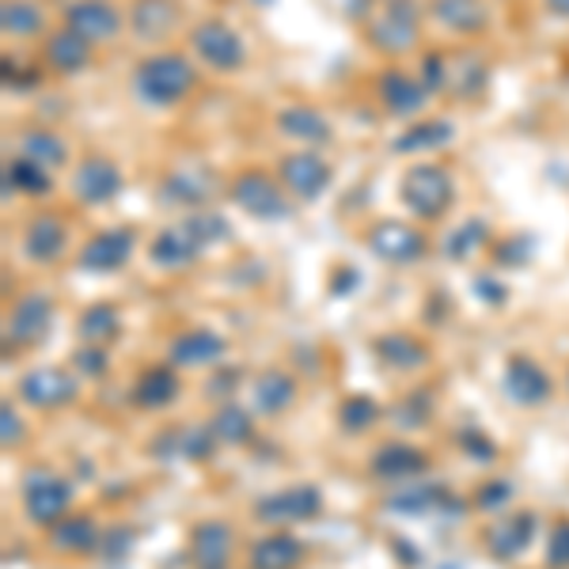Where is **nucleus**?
Here are the masks:
<instances>
[{
  "mask_svg": "<svg viewBox=\"0 0 569 569\" xmlns=\"http://www.w3.org/2000/svg\"><path fill=\"white\" fill-rule=\"evenodd\" d=\"M228 236L232 232H228L224 217L198 209V213L182 217L176 224L163 228V232H156V240L149 243V259L160 270H182V266L198 262L213 243H224Z\"/></svg>",
  "mask_w": 569,
  "mask_h": 569,
  "instance_id": "obj_1",
  "label": "nucleus"
},
{
  "mask_svg": "<svg viewBox=\"0 0 569 569\" xmlns=\"http://www.w3.org/2000/svg\"><path fill=\"white\" fill-rule=\"evenodd\" d=\"M194 84H198V66L187 53L176 50H160L141 58L133 66V80H130L133 96L144 107H179L194 91Z\"/></svg>",
  "mask_w": 569,
  "mask_h": 569,
  "instance_id": "obj_2",
  "label": "nucleus"
},
{
  "mask_svg": "<svg viewBox=\"0 0 569 569\" xmlns=\"http://www.w3.org/2000/svg\"><path fill=\"white\" fill-rule=\"evenodd\" d=\"M399 201L415 220H445L456 201V182L440 163H415L399 179Z\"/></svg>",
  "mask_w": 569,
  "mask_h": 569,
  "instance_id": "obj_3",
  "label": "nucleus"
},
{
  "mask_svg": "<svg viewBox=\"0 0 569 569\" xmlns=\"http://www.w3.org/2000/svg\"><path fill=\"white\" fill-rule=\"evenodd\" d=\"M369 46L391 58H402L418 46V4L415 0H380L365 23Z\"/></svg>",
  "mask_w": 569,
  "mask_h": 569,
  "instance_id": "obj_4",
  "label": "nucleus"
},
{
  "mask_svg": "<svg viewBox=\"0 0 569 569\" xmlns=\"http://www.w3.org/2000/svg\"><path fill=\"white\" fill-rule=\"evenodd\" d=\"M20 490H23V512H27V520H31V525L53 528L58 520L69 517L72 482L61 479V475L50 471V467H34V471H27Z\"/></svg>",
  "mask_w": 569,
  "mask_h": 569,
  "instance_id": "obj_5",
  "label": "nucleus"
},
{
  "mask_svg": "<svg viewBox=\"0 0 569 569\" xmlns=\"http://www.w3.org/2000/svg\"><path fill=\"white\" fill-rule=\"evenodd\" d=\"M228 198H232L236 209H243V213L254 220H281V217H289V209H292L289 190L259 168H243L240 176H232Z\"/></svg>",
  "mask_w": 569,
  "mask_h": 569,
  "instance_id": "obj_6",
  "label": "nucleus"
},
{
  "mask_svg": "<svg viewBox=\"0 0 569 569\" xmlns=\"http://www.w3.org/2000/svg\"><path fill=\"white\" fill-rule=\"evenodd\" d=\"M190 50L201 66L217 69V72H236L247 61V42L236 27H228L224 20H201L190 31Z\"/></svg>",
  "mask_w": 569,
  "mask_h": 569,
  "instance_id": "obj_7",
  "label": "nucleus"
},
{
  "mask_svg": "<svg viewBox=\"0 0 569 569\" xmlns=\"http://www.w3.org/2000/svg\"><path fill=\"white\" fill-rule=\"evenodd\" d=\"M365 247H369L376 259H383L391 266H410V262L426 259L429 240L418 224H402V220H376L369 232H365Z\"/></svg>",
  "mask_w": 569,
  "mask_h": 569,
  "instance_id": "obj_8",
  "label": "nucleus"
},
{
  "mask_svg": "<svg viewBox=\"0 0 569 569\" xmlns=\"http://www.w3.org/2000/svg\"><path fill=\"white\" fill-rule=\"evenodd\" d=\"M53 323V300L46 292H23L4 319V346L8 350H31L34 342H42L50 335Z\"/></svg>",
  "mask_w": 569,
  "mask_h": 569,
  "instance_id": "obj_9",
  "label": "nucleus"
},
{
  "mask_svg": "<svg viewBox=\"0 0 569 569\" xmlns=\"http://www.w3.org/2000/svg\"><path fill=\"white\" fill-rule=\"evenodd\" d=\"M278 179L297 201H316L319 194H327L335 168L319 152H284L278 160Z\"/></svg>",
  "mask_w": 569,
  "mask_h": 569,
  "instance_id": "obj_10",
  "label": "nucleus"
},
{
  "mask_svg": "<svg viewBox=\"0 0 569 569\" xmlns=\"http://www.w3.org/2000/svg\"><path fill=\"white\" fill-rule=\"evenodd\" d=\"M69 187L80 206H107V201L122 194V168L114 160H107V156H88V160L77 163Z\"/></svg>",
  "mask_w": 569,
  "mask_h": 569,
  "instance_id": "obj_11",
  "label": "nucleus"
},
{
  "mask_svg": "<svg viewBox=\"0 0 569 569\" xmlns=\"http://www.w3.org/2000/svg\"><path fill=\"white\" fill-rule=\"evenodd\" d=\"M20 399L34 410H61L80 399V380L66 369H31L20 380Z\"/></svg>",
  "mask_w": 569,
  "mask_h": 569,
  "instance_id": "obj_12",
  "label": "nucleus"
},
{
  "mask_svg": "<svg viewBox=\"0 0 569 569\" xmlns=\"http://www.w3.org/2000/svg\"><path fill=\"white\" fill-rule=\"evenodd\" d=\"M66 23L69 31H77L80 39H88L91 46H103V42H114L118 34H122V12H118L114 4H107V0H72L66 8Z\"/></svg>",
  "mask_w": 569,
  "mask_h": 569,
  "instance_id": "obj_13",
  "label": "nucleus"
},
{
  "mask_svg": "<svg viewBox=\"0 0 569 569\" xmlns=\"http://www.w3.org/2000/svg\"><path fill=\"white\" fill-rule=\"evenodd\" d=\"M501 388L517 407H543L550 399V391H555V383H550V376L539 361H531L525 353H512L509 361H505Z\"/></svg>",
  "mask_w": 569,
  "mask_h": 569,
  "instance_id": "obj_14",
  "label": "nucleus"
},
{
  "mask_svg": "<svg viewBox=\"0 0 569 569\" xmlns=\"http://www.w3.org/2000/svg\"><path fill=\"white\" fill-rule=\"evenodd\" d=\"M217 194V176L201 163H187L160 179V206L176 209H201Z\"/></svg>",
  "mask_w": 569,
  "mask_h": 569,
  "instance_id": "obj_15",
  "label": "nucleus"
},
{
  "mask_svg": "<svg viewBox=\"0 0 569 569\" xmlns=\"http://www.w3.org/2000/svg\"><path fill=\"white\" fill-rule=\"evenodd\" d=\"M319 509H323L319 486H289V490H278L254 505V517L262 525H300V520L316 517Z\"/></svg>",
  "mask_w": 569,
  "mask_h": 569,
  "instance_id": "obj_16",
  "label": "nucleus"
},
{
  "mask_svg": "<svg viewBox=\"0 0 569 569\" xmlns=\"http://www.w3.org/2000/svg\"><path fill=\"white\" fill-rule=\"evenodd\" d=\"M133 247H137L133 228H103V232H96L80 247L77 262L91 273H114L133 259Z\"/></svg>",
  "mask_w": 569,
  "mask_h": 569,
  "instance_id": "obj_17",
  "label": "nucleus"
},
{
  "mask_svg": "<svg viewBox=\"0 0 569 569\" xmlns=\"http://www.w3.org/2000/svg\"><path fill=\"white\" fill-rule=\"evenodd\" d=\"M23 259L34 266H53L61 262V254L69 251V224L58 213H39L27 220L23 228Z\"/></svg>",
  "mask_w": 569,
  "mask_h": 569,
  "instance_id": "obj_18",
  "label": "nucleus"
},
{
  "mask_svg": "<svg viewBox=\"0 0 569 569\" xmlns=\"http://www.w3.org/2000/svg\"><path fill=\"white\" fill-rule=\"evenodd\" d=\"M376 96H380V103H383V110H388V114H395V118H415V114H421V107H426L429 88L421 84L415 72L391 66V69L380 72V80H376Z\"/></svg>",
  "mask_w": 569,
  "mask_h": 569,
  "instance_id": "obj_19",
  "label": "nucleus"
},
{
  "mask_svg": "<svg viewBox=\"0 0 569 569\" xmlns=\"http://www.w3.org/2000/svg\"><path fill=\"white\" fill-rule=\"evenodd\" d=\"M536 512H512V517H501L498 525L486 528L482 547L493 562H517L528 550V543L536 539Z\"/></svg>",
  "mask_w": 569,
  "mask_h": 569,
  "instance_id": "obj_20",
  "label": "nucleus"
},
{
  "mask_svg": "<svg viewBox=\"0 0 569 569\" xmlns=\"http://www.w3.org/2000/svg\"><path fill=\"white\" fill-rule=\"evenodd\" d=\"M224 353H228V342L209 327L182 330V335L171 338V346H168L171 365H179V369H206V365L220 361Z\"/></svg>",
  "mask_w": 569,
  "mask_h": 569,
  "instance_id": "obj_21",
  "label": "nucleus"
},
{
  "mask_svg": "<svg viewBox=\"0 0 569 569\" xmlns=\"http://www.w3.org/2000/svg\"><path fill=\"white\" fill-rule=\"evenodd\" d=\"M232 528L220 525V520H201L190 531V562L198 569H228L232 562Z\"/></svg>",
  "mask_w": 569,
  "mask_h": 569,
  "instance_id": "obj_22",
  "label": "nucleus"
},
{
  "mask_svg": "<svg viewBox=\"0 0 569 569\" xmlns=\"http://www.w3.org/2000/svg\"><path fill=\"white\" fill-rule=\"evenodd\" d=\"M369 467L376 479H418V475H426L429 456L421 448L407 445V440H388V445H380L372 452Z\"/></svg>",
  "mask_w": 569,
  "mask_h": 569,
  "instance_id": "obj_23",
  "label": "nucleus"
},
{
  "mask_svg": "<svg viewBox=\"0 0 569 569\" xmlns=\"http://www.w3.org/2000/svg\"><path fill=\"white\" fill-rule=\"evenodd\" d=\"M429 16L452 34L475 39L490 27V8L482 0H429Z\"/></svg>",
  "mask_w": 569,
  "mask_h": 569,
  "instance_id": "obj_24",
  "label": "nucleus"
},
{
  "mask_svg": "<svg viewBox=\"0 0 569 569\" xmlns=\"http://www.w3.org/2000/svg\"><path fill=\"white\" fill-rule=\"evenodd\" d=\"M91 46L88 39H80L77 31H69V27H61V31L46 34V66H50L58 77H77V72H84L91 66Z\"/></svg>",
  "mask_w": 569,
  "mask_h": 569,
  "instance_id": "obj_25",
  "label": "nucleus"
},
{
  "mask_svg": "<svg viewBox=\"0 0 569 569\" xmlns=\"http://www.w3.org/2000/svg\"><path fill=\"white\" fill-rule=\"evenodd\" d=\"M179 23V0H133L130 31L141 42H163Z\"/></svg>",
  "mask_w": 569,
  "mask_h": 569,
  "instance_id": "obj_26",
  "label": "nucleus"
},
{
  "mask_svg": "<svg viewBox=\"0 0 569 569\" xmlns=\"http://www.w3.org/2000/svg\"><path fill=\"white\" fill-rule=\"evenodd\" d=\"M273 126H278L281 137H289V141H300V144H327L330 137V122L323 114H319L316 107L308 103H292V107H281L278 118H273Z\"/></svg>",
  "mask_w": 569,
  "mask_h": 569,
  "instance_id": "obj_27",
  "label": "nucleus"
},
{
  "mask_svg": "<svg viewBox=\"0 0 569 569\" xmlns=\"http://www.w3.org/2000/svg\"><path fill=\"white\" fill-rule=\"evenodd\" d=\"M297 402V380L281 369L262 372L259 380L251 383V410L262 418H278Z\"/></svg>",
  "mask_w": 569,
  "mask_h": 569,
  "instance_id": "obj_28",
  "label": "nucleus"
},
{
  "mask_svg": "<svg viewBox=\"0 0 569 569\" xmlns=\"http://www.w3.org/2000/svg\"><path fill=\"white\" fill-rule=\"evenodd\" d=\"M372 353L380 357L388 369H399V372H418L429 365V346L415 335H402V330H391V335L376 338Z\"/></svg>",
  "mask_w": 569,
  "mask_h": 569,
  "instance_id": "obj_29",
  "label": "nucleus"
},
{
  "mask_svg": "<svg viewBox=\"0 0 569 569\" xmlns=\"http://www.w3.org/2000/svg\"><path fill=\"white\" fill-rule=\"evenodd\" d=\"M182 383L176 369H168V365H152V369H144L141 376H137L133 383V407L141 410H163L171 407V402L179 399Z\"/></svg>",
  "mask_w": 569,
  "mask_h": 569,
  "instance_id": "obj_30",
  "label": "nucleus"
},
{
  "mask_svg": "<svg viewBox=\"0 0 569 569\" xmlns=\"http://www.w3.org/2000/svg\"><path fill=\"white\" fill-rule=\"evenodd\" d=\"M300 562H305V547H300L297 536H284V531L262 536L259 543H251V555H247L251 569H297Z\"/></svg>",
  "mask_w": 569,
  "mask_h": 569,
  "instance_id": "obj_31",
  "label": "nucleus"
},
{
  "mask_svg": "<svg viewBox=\"0 0 569 569\" xmlns=\"http://www.w3.org/2000/svg\"><path fill=\"white\" fill-rule=\"evenodd\" d=\"M209 429H213V437L220 445H232V448H243L254 440V410L240 407V402L224 399L220 407L213 410V418H209Z\"/></svg>",
  "mask_w": 569,
  "mask_h": 569,
  "instance_id": "obj_32",
  "label": "nucleus"
},
{
  "mask_svg": "<svg viewBox=\"0 0 569 569\" xmlns=\"http://www.w3.org/2000/svg\"><path fill=\"white\" fill-rule=\"evenodd\" d=\"M4 190L8 194H23V198H46L53 190V176L50 168H42V163L27 160V156H12V160L4 163Z\"/></svg>",
  "mask_w": 569,
  "mask_h": 569,
  "instance_id": "obj_33",
  "label": "nucleus"
},
{
  "mask_svg": "<svg viewBox=\"0 0 569 569\" xmlns=\"http://www.w3.org/2000/svg\"><path fill=\"white\" fill-rule=\"evenodd\" d=\"M99 539H103V531H99L96 520L84 517V512L58 520V525L50 528V543L58 550H66V555H91V550L99 547Z\"/></svg>",
  "mask_w": 569,
  "mask_h": 569,
  "instance_id": "obj_34",
  "label": "nucleus"
},
{
  "mask_svg": "<svg viewBox=\"0 0 569 569\" xmlns=\"http://www.w3.org/2000/svg\"><path fill=\"white\" fill-rule=\"evenodd\" d=\"M20 156L42 163V168H50V171H58L69 163V144H66V137L53 133V130H27L20 137Z\"/></svg>",
  "mask_w": 569,
  "mask_h": 569,
  "instance_id": "obj_35",
  "label": "nucleus"
},
{
  "mask_svg": "<svg viewBox=\"0 0 569 569\" xmlns=\"http://www.w3.org/2000/svg\"><path fill=\"white\" fill-rule=\"evenodd\" d=\"M0 27H4L8 39H34L46 27L42 4L39 0H4V8H0Z\"/></svg>",
  "mask_w": 569,
  "mask_h": 569,
  "instance_id": "obj_36",
  "label": "nucleus"
},
{
  "mask_svg": "<svg viewBox=\"0 0 569 569\" xmlns=\"http://www.w3.org/2000/svg\"><path fill=\"white\" fill-rule=\"evenodd\" d=\"M77 335L84 346H110L122 335V316L114 305H91L77 323Z\"/></svg>",
  "mask_w": 569,
  "mask_h": 569,
  "instance_id": "obj_37",
  "label": "nucleus"
},
{
  "mask_svg": "<svg viewBox=\"0 0 569 569\" xmlns=\"http://www.w3.org/2000/svg\"><path fill=\"white\" fill-rule=\"evenodd\" d=\"M452 141V122H440V118H433V122H415L402 137H395V152L402 156H415V152H433L440 149V144Z\"/></svg>",
  "mask_w": 569,
  "mask_h": 569,
  "instance_id": "obj_38",
  "label": "nucleus"
},
{
  "mask_svg": "<svg viewBox=\"0 0 569 569\" xmlns=\"http://www.w3.org/2000/svg\"><path fill=\"white\" fill-rule=\"evenodd\" d=\"M440 501H445V490L433 482H421V486H407V490L391 493V498L383 501V509L399 512V517H421V512H429V509H440Z\"/></svg>",
  "mask_w": 569,
  "mask_h": 569,
  "instance_id": "obj_39",
  "label": "nucleus"
},
{
  "mask_svg": "<svg viewBox=\"0 0 569 569\" xmlns=\"http://www.w3.org/2000/svg\"><path fill=\"white\" fill-rule=\"evenodd\" d=\"M486 243H490V224H486L482 217H475V220H467V224H460L452 236H448L445 254L452 262H463V259H471V254H479Z\"/></svg>",
  "mask_w": 569,
  "mask_h": 569,
  "instance_id": "obj_40",
  "label": "nucleus"
},
{
  "mask_svg": "<svg viewBox=\"0 0 569 569\" xmlns=\"http://www.w3.org/2000/svg\"><path fill=\"white\" fill-rule=\"evenodd\" d=\"M376 421H380V402H372L369 395H350V399L342 402V410H338V426H342L346 433H365Z\"/></svg>",
  "mask_w": 569,
  "mask_h": 569,
  "instance_id": "obj_41",
  "label": "nucleus"
},
{
  "mask_svg": "<svg viewBox=\"0 0 569 569\" xmlns=\"http://www.w3.org/2000/svg\"><path fill=\"white\" fill-rule=\"evenodd\" d=\"M96 550H99V562L103 566H122L133 550V528L130 525H110Z\"/></svg>",
  "mask_w": 569,
  "mask_h": 569,
  "instance_id": "obj_42",
  "label": "nucleus"
},
{
  "mask_svg": "<svg viewBox=\"0 0 569 569\" xmlns=\"http://www.w3.org/2000/svg\"><path fill=\"white\" fill-rule=\"evenodd\" d=\"M429 391H415V395H407V399L399 402V407L391 410V421L399 429H421L429 418H433V407H429Z\"/></svg>",
  "mask_w": 569,
  "mask_h": 569,
  "instance_id": "obj_43",
  "label": "nucleus"
},
{
  "mask_svg": "<svg viewBox=\"0 0 569 569\" xmlns=\"http://www.w3.org/2000/svg\"><path fill=\"white\" fill-rule=\"evenodd\" d=\"M220 440L213 437V429H182L179 433V448H182V460H194V463H206L209 456L217 452Z\"/></svg>",
  "mask_w": 569,
  "mask_h": 569,
  "instance_id": "obj_44",
  "label": "nucleus"
},
{
  "mask_svg": "<svg viewBox=\"0 0 569 569\" xmlns=\"http://www.w3.org/2000/svg\"><path fill=\"white\" fill-rule=\"evenodd\" d=\"M107 369H110L107 346H77V353H72V372L84 376V380H99V376H107Z\"/></svg>",
  "mask_w": 569,
  "mask_h": 569,
  "instance_id": "obj_45",
  "label": "nucleus"
},
{
  "mask_svg": "<svg viewBox=\"0 0 569 569\" xmlns=\"http://www.w3.org/2000/svg\"><path fill=\"white\" fill-rule=\"evenodd\" d=\"M512 498V482H505V479H486L479 490H475V498L471 505L479 512H501L505 505H509Z\"/></svg>",
  "mask_w": 569,
  "mask_h": 569,
  "instance_id": "obj_46",
  "label": "nucleus"
},
{
  "mask_svg": "<svg viewBox=\"0 0 569 569\" xmlns=\"http://www.w3.org/2000/svg\"><path fill=\"white\" fill-rule=\"evenodd\" d=\"M493 259H498V266H528L531 262V251H536V240L531 236H505V240L493 247Z\"/></svg>",
  "mask_w": 569,
  "mask_h": 569,
  "instance_id": "obj_47",
  "label": "nucleus"
},
{
  "mask_svg": "<svg viewBox=\"0 0 569 569\" xmlns=\"http://www.w3.org/2000/svg\"><path fill=\"white\" fill-rule=\"evenodd\" d=\"M456 440H460V448L471 456V460H479V463L498 460V445H493L486 433H479V429H460V437H456Z\"/></svg>",
  "mask_w": 569,
  "mask_h": 569,
  "instance_id": "obj_48",
  "label": "nucleus"
},
{
  "mask_svg": "<svg viewBox=\"0 0 569 569\" xmlns=\"http://www.w3.org/2000/svg\"><path fill=\"white\" fill-rule=\"evenodd\" d=\"M547 566L550 569H569V520H562V525L555 528V536H550Z\"/></svg>",
  "mask_w": 569,
  "mask_h": 569,
  "instance_id": "obj_49",
  "label": "nucleus"
},
{
  "mask_svg": "<svg viewBox=\"0 0 569 569\" xmlns=\"http://www.w3.org/2000/svg\"><path fill=\"white\" fill-rule=\"evenodd\" d=\"M0 440H4V448H16L23 440V421L16 415V402L0 407Z\"/></svg>",
  "mask_w": 569,
  "mask_h": 569,
  "instance_id": "obj_50",
  "label": "nucleus"
},
{
  "mask_svg": "<svg viewBox=\"0 0 569 569\" xmlns=\"http://www.w3.org/2000/svg\"><path fill=\"white\" fill-rule=\"evenodd\" d=\"M421 84H426L429 91L445 88L448 84V61L440 58V53H426V61H421Z\"/></svg>",
  "mask_w": 569,
  "mask_h": 569,
  "instance_id": "obj_51",
  "label": "nucleus"
},
{
  "mask_svg": "<svg viewBox=\"0 0 569 569\" xmlns=\"http://www.w3.org/2000/svg\"><path fill=\"white\" fill-rule=\"evenodd\" d=\"M475 292H479L486 305H493V308L505 305V289L493 278H479V281H475Z\"/></svg>",
  "mask_w": 569,
  "mask_h": 569,
  "instance_id": "obj_52",
  "label": "nucleus"
},
{
  "mask_svg": "<svg viewBox=\"0 0 569 569\" xmlns=\"http://www.w3.org/2000/svg\"><path fill=\"white\" fill-rule=\"evenodd\" d=\"M395 555H399V566H421V550L415 543H407V539H391Z\"/></svg>",
  "mask_w": 569,
  "mask_h": 569,
  "instance_id": "obj_53",
  "label": "nucleus"
},
{
  "mask_svg": "<svg viewBox=\"0 0 569 569\" xmlns=\"http://www.w3.org/2000/svg\"><path fill=\"white\" fill-rule=\"evenodd\" d=\"M220 376V380H213V383H209V391H220V388H228V391H232L236 388V376H240V372H217Z\"/></svg>",
  "mask_w": 569,
  "mask_h": 569,
  "instance_id": "obj_54",
  "label": "nucleus"
},
{
  "mask_svg": "<svg viewBox=\"0 0 569 569\" xmlns=\"http://www.w3.org/2000/svg\"><path fill=\"white\" fill-rule=\"evenodd\" d=\"M547 12L558 20H569V0H547Z\"/></svg>",
  "mask_w": 569,
  "mask_h": 569,
  "instance_id": "obj_55",
  "label": "nucleus"
}]
</instances>
